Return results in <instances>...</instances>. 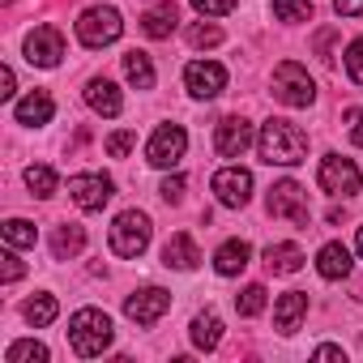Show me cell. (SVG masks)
<instances>
[{
    "label": "cell",
    "mask_w": 363,
    "mask_h": 363,
    "mask_svg": "<svg viewBox=\"0 0 363 363\" xmlns=\"http://www.w3.org/2000/svg\"><path fill=\"white\" fill-rule=\"evenodd\" d=\"M346 137H350L354 145H363V107H350V111H346Z\"/></svg>",
    "instance_id": "38"
},
{
    "label": "cell",
    "mask_w": 363,
    "mask_h": 363,
    "mask_svg": "<svg viewBox=\"0 0 363 363\" xmlns=\"http://www.w3.org/2000/svg\"><path fill=\"white\" fill-rule=\"evenodd\" d=\"M210 189H214L218 206H227V210H244V206L252 201V171H248V167H223V171H214Z\"/></svg>",
    "instance_id": "9"
},
{
    "label": "cell",
    "mask_w": 363,
    "mask_h": 363,
    "mask_svg": "<svg viewBox=\"0 0 363 363\" xmlns=\"http://www.w3.org/2000/svg\"><path fill=\"white\" fill-rule=\"evenodd\" d=\"M274 99H278L282 107H312V103H316V82H312V73H308L303 65H295V60H282V65L274 69Z\"/></svg>",
    "instance_id": "4"
},
{
    "label": "cell",
    "mask_w": 363,
    "mask_h": 363,
    "mask_svg": "<svg viewBox=\"0 0 363 363\" xmlns=\"http://www.w3.org/2000/svg\"><path fill=\"white\" fill-rule=\"evenodd\" d=\"M124 35V18H120V9H111V5H90L82 18H77V39H82V48H111L116 39Z\"/></svg>",
    "instance_id": "3"
},
{
    "label": "cell",
    "mask_w": 363,
    "mask_h": 363,
    "mask_svg": "<svg viewBox=\"0 0 363 363\" xmlns=\"http://www.w3.org/2000/svg\"><path fill=\"white\" fill-rule=\"evenodd\" d=\"M0 261H5V265H0V282H5V286H9V282H18V278L26 274V265L18 261V252H13V244H9V252H5V257H0Z\"/></svg>",
    "instance_id": "37"
},
{
    "label": "cell",
    "mask_w": 363,
    "mask_h": 363,
    "mask_svg": "<svg viewBox=\"0 0 363 363\" xmlns=\"http://www.w3.org/2000/svg\"><path fill=\"white\" fill-rule=\"evenodd\" d=\"M48 359H52V350L43 342H35V337H22V342H13L5 350V363H48Z\"/></svg>",
    "instance_id": "28"
},
{
    "label": "cell",
    "mask_w": 363,
    "mask_h": 363,
    "mask_svg": "<svg viewBox=\"0 0 363 363\" xmlns=\"http://www.w3.org/2000/svg\"><path fill=\"white\" fill-rule=\"evenodd\" d=\"M145 248H150V214H141V210L116 214V223H111V252L124 257V261H133Z\"/></svg>",
    "instance_id": "5"
},
{
    "label": "cell",
    "mask_w": 363,
    "mask_h": 363,
    "mask_svg": "<svg viewBox=\"0 0 363 363\" xmlns=\"http://www.w3.org/2000/svg\"><path fill=\"white\" fill-rule=\"evenodd\" d=\"M116 329H111V316L103 308H77L69 316V346L82 354V359H94L111 346Z\"/></svg>",
    "instance_id": "2"
},
{
    "label": "cell",
    "mask_w": 363,
    "mask_h": 363,
    "mask_svg": "<svg viewBox=\"0 0 363 363\" xmlns=\"http://www.w3.org/2000/svg\"><path fill=\"white\" fill-rule=\"evenodd\" d=\"M0 235H5V244H13V248H35V240H39L35 223H26V218H9L0 227Z\"/></svg>",
    "instance_id": "30"
},
{
    "label": "cell",
    "mask_w": 363,
    "mask_h": 363,
    "mask_svg": "<svg viewBox=\"0 0 363 363\" xmlns=\"http://www.w3.org/2000/svg\"><path fill=\"white\" fill-rule=\"evenodd\" d=\"M82 248H86V227H77V223L56 227V235H52V252H56V261H73Z\"/></svg>",
    "instance_id": "23"
},
{
    "label": "cell",
    "mask_w": 363,
    "mask_h": 363,
    "mask_svg": "<svg viewBox=\"0 0 363 363\" xmlns=\"http://www.w3.org/2000/svg\"><path fill=\"white\" fill-rule=\"evenodd\" d=\"M248 261H252V244H248V240H227V244L214 252V269H218L223 278H235L240 269H248Z\"/></svg>",
    "instance_id": "20"
},
{
    "label": "cell",
    "mask_w": 363,
    "mask_h": 363,
    "mask_svg": "<svg viewBox=\"0 0 363 363\" xmlns=\"http://www.w3.org/2000/svg\"><path fill=\"white\" fill-rule=\"evenodd\" d=\"M175 26H179V9L171 5H154L145 18H141V30H145V39H171L175 35Z\"/></svg>",
    "instance_id": "21"
},
{
    "label": "cell",
    "mask_w": 363,
    "mask_h": 363,
    "mask_svg": "<svg viewBox=\"0 0 363 363\" xmlns=\"http://www.w3.org/2000/svg\"><path fill=\"white\" fill-rule=\"evenodd\" d=\"M189 5L201 13V18H227L235 9V0H189Z\"/></svg>",
    "instance_id": "36"
},
{
    "label": "cell",
    "mask_w": 363,
    "mask_h": 363,
    "mask_svg": "<svg viewBox=\"0 0 363 363\" xmlns=\"http://www.w3.org/2000/svg\"><path fill=\"white\" fill-rule=\"evenodd\" d=\"M252 141H257V137H252V124H248L244 116H227V120L214 124V150H218L223 158H240Z\"/></svg>",
    "instance_id": "14"
},
{
    "label": "cell",
    "mask_w": 363,
    "mask_h": 363,
    "mask_svg": "<svg viewBox=\"0 0 363 363\" xmlns=\"http://www.w3.org/2000/svg\"><path fill=\"white\" fill-rule=\"evenodd\" d=\"M167 308H171V291H162V286H141L124 299V316L133 325H154L167 316Z\"/></svg>",
    "instance_id": "11"
},
{
    "label": "cell",
    "mask_w": 363,
    "mask_h": 363,
    "mask_svg": "<svg viewBox=\"0 0 363 363\" xmlns=\"http://www.w3.org/2000/svg\"><path fill=\"white\" fill-rule=\"evenodd\" d=\"M22 312H26V320H30L35 329H48V325L60 316V303H56V295H48V291H43V295L26 299V308H22Z\"/></svg>",
    "instance_id": "26"
},
{
    "label": "cell",
    "mask_w": 363,
    "mask_h": 363,
    "mask_svg": "<svg viewBox=\"0 0 363 363\" xmlns=\"http://www.w3.org/2000/svg\"><path fill=\"white\" fill-rule=\"evenodd\" d=\"M269 214L274 218H291L295 227H308L312 210H308V193L295 184V179H278L269 189Z\"/></svg>",
    "instance_id": "10"
},
{
    "label": "cell",
    "mask_w": 363,
    "mask_h": 363,
    "mask_svg": "<svg viewBox=\"0 0 363 363\" xmlns=\"http://www.w3.org/2000/svg\"><path fill=\"white\" fill-rule=\"evenodd\" d=\"M189 337H193L197 350H214V346L223 342V316H218V312H197Z\"/></svg>",
    "instance_id": "22"
},
{
    "label": "cell",
    "mask_w": 363,
    "mask_h": 363,
    "mask_svg": "<svg viewBox=\"0 0 363 363\" xmlns=\"http://www.w3.org/2000/svg\"><path fill=\"white\" fill-rule=\"evenodd\" d=\"M162 265H167V269H184V274L197 269V265H201V248H197V240L184 235V231L171 235L167 248H162Z\"/></svg>",
    "instance_id": "18"
},
{
    "label": "cell",
    "mask_w": 363,
    "mask_h": 363,
    "mask_svg": "<svg viewBox=\"0 0 363 363\" xmlns=\"http://www.w3.org/2000/svg\"><path fill=\"white\" fill-rule=\"evenodd\" d=\"M124 77L137 86V90H154V65L145 52H128L124 56Z\"/></svg>",
    "instance_id": "27"
},
{
    "label": "cell",
    "mask_w": 363,
    "mask_h": 363,
    "mask_svg": "<svg viewBox=\"0 0 363 363\" xmlns=\"http://www.w3.org/2000/svg\"><path fill=\"white\" fill-rule=\"evenodd\" d=\"M316 184H320L329 197H354V193L363 189V175H359V167H354L350 158L325 154V158H320V171H316Z\"/></svg>",
    "instance_id": "6"
},
{
    "label": "cell",
    "mask_w": 363,
    "mask_h": 363,
    "mask_svg": "<svg viewBox=\"0 0 363 363\" xmlns=\"http://www.w3.org/2000/svg\"><path fill=\"white\" fill-rule=\"evenodd\" d=\"M26 189L48 201V197L60 193V175H56L52 167H43V162H30V167H26Z\"/></svg>",
    "instance_id": "25"
},
{
    "label": "cell",
    "mask_w": 363,
    "mask_h": 363,
    "mask_svg": "<svg viewBox=\"0 0 363 363\" xmlns=\"http://www.w3.org/2000/svg\"><path fill=\"white\" fill-rule=\"evenodd\" d=\"M303 252H299V244H269L265 248V265L274 269V274H299L303 269Z\"/></svg>",
    "instance_id": "24"
},
{
    "label": "cell",
    "mask_w": 363,
    "mask_h": 363,
    "mask_svg": "<svg viewBox=\"0 0 363 363\" xmlns=\"http://www.w3.org/2000/svg\"><path fill=\"white\" fill-rule=\"evenodd\" d=\"M265 303H269V291H265L261 282H248V286L235 295V312H240V316H261Z\"/></svg>",
    "instance_id": "29"
},
{
    "label": "cell",
    "mask_w": 363,
    "mask_h": 363,
    "mask_svg": "<svg viewBox=\"0 0 363 363\" xmlns=\"http://www.w3.org/2000/svg\"><path fill=\"white\" fill-rule=\"evenodd\" d=\"M278 22H312V0H274Z\"/></svg>",
    "instance_id": "31"
},
{
    "label": "cell",
    "mask_w": 363,
    "mask_h": 363,
    "mask_svg": "<svg viewBox=\"0 0 363 363\" xmlns=\"http://www.w3.org/2000/svg\"><path fill=\"white\" fill-rule=\"evenodd\" d=\"M13 116H18V124H26V128H43V124H52V116H56V99H52L48 90H30L26 99L13 103Z\"/></svg>",
    "instance_id": "16"
},
{
    "label": "cell",
    "mask_w": 363,
    "mask_h": 363,
    "mask_svg": "<svg viewBox=\"0 0 363 363\" xmlns=\"http://www.w3.org/2000/svg\"><path fill=\"white\" fill-rule=\"evenodd\" d=\"M13 94H18V77H13V69L5 65V69H0V99H5V103H9Z\"/></svg>",
    "instance_id": "39"
},
{
    "label": "cell",
    "mask_w": 363,
    "mask_h": 363,
    "mask_svg": "<svg viewBox=\"0 0 363 363\" xmlns=\"http://www.w3.org/2000/svg\"><path fill=\"white\" fill-rule=\"evenodd\" d=\"M354 252L363 257V227H359V235H354Z\"/></svg>",
    "instance_id": "42"
},
{
    "label": "cell",
    "mask_w": 363,
    "mask_h": 363,
    "mask_svg": "<svg viewBox=\"0 0 363 363\" xmlns=\"http://www.w3.org/2000/svg\"><path fill=\"white\" fill-rule=\"evenodd\" d=\"M350 248L346 244H337V240H329L320 252H316V274L325 278V282H342L346 274H350Z\"/></svg>",
    "instance_id": "19"
},
{
    "label": "cell",
    "mask_w": 363,
    "mask_h": 363,
    "mask_svg": "<svg viewBox=\"0 0 363 363\" xmlns=\"http://www.w3.org/2000/svg\"><path fill=\"white\" fill-rule=\"evenodd\" d=\"M184 90L193 99H218L227 90V69L218 60H193L184 69Z\"/></svg>",
    "instance_id": "12"
},
{
    "label": "cell",
    "mask_w": 363,
    "mask_h": 363,
    "mask_svg": "<svg viewBox=\"0 0 363 363\" xmlns=\"http://www.w3.org/2000/svg\"><path fill=\"white\" fill-rule=\"evenodd\" d=\"M69 197H73L77 210L99 214V210L116 197V184H111V175H103V171H82V175L69 179Z\"/></svg>",
    "instance_id": "7"
},
{
    "label": "cell",
    "mask_w": 363,
    "mask_h": 363,
    "mask_svg": "<svg viewBox=\"0 0 363 363\" xmlns=\"http://www.w3.org/2000/svg\"><path fill=\"white\" fill-rule=\"evenodd\" d=\"M257 154H261V162H269V167H299V162L308 158V133H303L299 124L274 116V120H265L261 133H257Z\"/></svg>",
    "instance_id": "1"
},
{
    "label": "cell",
    "mask_w": 363,
    "mask_h": 363,
    "mask_svg": "<svg viewBox=\"0 0 363 363\" xmlns=\"http://www.w3.org/2000/svg\"><path fill=\"white\" fill-rule=\"evenodd\" d=\"M26 60L39 69H56L65 60V35L56 26H35L26 35Z\"/></svg>",
    "instance_id": "13"
},
{
    "label": "cell",
    "mask_w": 363,
    "mask_h": 363,
    "mask_svg": "<svg viewBox=\"0 0 363 363\" xmlns=\"http://www.w3.org/2000/svg\"><path fill=\"white\" fill-rule=\"evenodd\" d=\"M184 150H189V133L179 128V124H158L154 133H150V141H145V162L150 167H175L179 158H184Z\"/></svg>",
    "instance_id": "8"
},
{
    "label": "cell",
    "mask_w": 363,
    "mask_h": 363,
    "mask_svg": "<svg viewBox=\"0 0 363 363\" xmlns=\"http://www.w3.org/2000/svg\"><path fill=\"white\" fill-rule=\"evenodd\" d=\"M316 359H346V354H342V346L325 342V346H316Z\"/></svg>",
    "instance_id": "41"
},
{
    "label": "cell",
    "mask_w": 363,
    "mask_h": 363,
    "mask_svg": "<svg viewBox=\"0 0 363 363\" xmlns=\"http://www.w3.org/2000/svg\"><path fill=\"white\" fill-rule=\"evenodd\" d=\"M333 13L337 18H359L363 13V0H333Z\"/></svg>",
    "instance_id": "40"
},
{
    "label": "cell",
    "mask_w": 363,
    "mask_h": 363,
    "mask_svg": "<svg viewBox=\"0 0 363 363\" xmlns=\"http://www.w3.org/2000/svg\"><path fill=\"white\" fill-rule=\"evenodd\" d=\"M158 197L167 206H179V201H184V175H167L162 184H158Z\"/></svg>",
    "instance_id": "35"
},
{
    "label": "cell",
    "mask_w": 363,
    "mask_h": 363,
    "mask_svg": "<svg viewBox=\"0 0 363 363\" xmlns=\"http://www.w3.org/2000/svg\"><path fill=\"white\" fill-rule=\"evenodd\" d=\"M133 145H137V133H128V128H120V133L107 137V154H111V158H128Z\"/></svg>",
    "instance_id": "34"
},
{
    "label": "cell",
    "mask_w": 363,
    "mask_h": 363,
    "mask_svg": "<svg viewBox=\"0 0 363 363\" xmlns=\"http://www.w3.org/2000/svg\"><path fill=\"white\" fill-rule=\"evenodd\" d=\"M342 69H346V77H350L354 86H363V35L350 39V48H346V56H342Z\"/></svg>",
    "instance_id": "32"
},
{
    "label": "cell",
    "mask_w": 363,
    "mask_h": 363,
    "mask_svg": "<svg viewBox=\"0 0 363 363\" xmlns=\"http://www.w3.org/2000/svg\"><path fill=\"white\" fill-rule=\"evenodd\" d=\"M303 316H308V291H286V295H278V303H274V329H278V333L291 337Z\"/></svg>",
    "instance_id": "17"
},
{
    "label": "cell",
    "mask_w": 363,
    "mask_h": 363,
    "mask_svg": "<svg viewBox=\"0 0 363 363\" xmlns=\"http://www.w3.org/2000/svg\"><path fill=\"white\" fill-rule=\"evenodd\" d=\"M86 103H90V111H94V116H103V120H116V116L124 111L120 86H116V82H107V77H90V82H86Z\"/></svg>",
    "instance_id": "15"
},
{
    "label": "cell",
    "mask_w": 363,
    "mask_h": 363,
    "mask_svg": "<svg viewBox=\"0 0 363 363\" xmlns=\"http://www.w3.org/2000/svg\"><path fill=\"white\" fill-rule=\"evenodd\" d=\"M189 43H193V48H218V43H223V30L197 22V26H189Z\"/></svg>",
    "instance_id": "33"
}]
</instances>
